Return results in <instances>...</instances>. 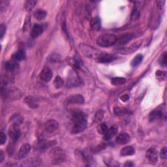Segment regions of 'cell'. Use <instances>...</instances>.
<instances>
[{
    "label": "cell",
    "mask_w": 167,
    "mask_h": 167,
    "mask_svg": "<svg viewBox=\"0 0 167 167\" xmlns=\"http://www.w3.org/2000/svg\"><path fill=\"white\" fill-rule=\"evenodd\" d=\"M162 116H163V112L161 109H155L151 112L149 117H150V121H154L161 118Z\"/></svg>",
    "instance_id": "44dd1931"
},
{
    "label": "cell",
    "mask_w": 167,
    "mask_h": 167,
    "mask_svg": "<svg viewBox=\"0 0 167 167\" xmlns=\"http://www.w3.org/2000/svg\"><path fill=\"white\" fill-rule=\"evenodd\" d=\"M10 121L12 123V124H15L20 125L24 122V118L20 114H13L10 119Z\"/></svg>",
    "instance_id": "cb8c5ba5"
},
{
    "label": "cell",
    "mask_w": 167,
    "mask_h": 167,
    "mask_svg": "<svg viewBox=\"0 0 167 167\" xmlns=\"http://www.w3.org/2000/svg\"><path fill=\"white\" fill-rule=\"evenodd\" d=\"M78 80V78L77 77V76L76 75L75 73H73V74L71 75L68 80H67V85H75V84H77Z\"/></svg>",
    "instance_id": "f546056e"
},
{
    "label": "cell",
    "mask_w": 167,
    "mask_h": 167,
    "mask_svg": "<svg viewBox=\"0 0 167 167\" xmlns=\"http://www.w3.org/2000/svg\"><path fill=\"white\" fill-rule=\"evenodd\" d=\"M40 78L44 82H48L52 78L53 73L52 71L48 67H44L40 73Z\"/></svg>",
    "instance_id": "ba28073f"
},
{
    "label": "cell",
    "mask_w": 167,
    "mask_h": 167,
    "mask_svg": "<svg viewBox=\"0 0 167 167\" xmlns=\"http://www.w3.org/2000/svg\"><path fill=\"white\" fill-rule=\"evenodd\" d=\"M54 85L56 88H60L63 85H64V80H62V78L60 77V76H56L55 80L54 81Z\"/></svg>",
    "instance_id": "836d02e7"
},
{
    "label": "cell",
    "mask_w": 167,
    "mask_h": 167,
    "mask_svg": "<svg viewBox=\"0 0 167 167\" xmlns=\"http://www.w3.org/2000/svg\"><path fill=\"white\" fill-rule=\"evenodd\" d=\"M130 137L129 135L126 133H122L120 134L118 137H116V141L118 144L120 145H124L129 142Z\"/></svg>",
    "instance_id": "2e32d148"
},
{
    "label": "cell",
    "mask_w": 167,
    "mask_h": 167,
    "mask_svg": "<svg viewBox=\"0 0 167 167\" xmlns=\"http://www.w3.org/2000/svg\"><path fill=\"white\" fill-rule=\"evenodd\" d=\"M165 1H157V6L158 8L159 9H162L165 6Z\"/></svg>",
    "instance_id": "ee69618b"
},
{
    "label": "cell",
    "mask_w": 167,
    "mask_h": 167,
    "mask_svg": "<svg viewBox=\"0 0 167 167\" xmlns=\"http://www.w3.org/2000/svg\"><path fill=\"white\" fill-rule=\"evenodd\" d=\"M160 64L161 65L165 66L166 65V52H165L163 54H162V56L160 58Z\"/></svg>",
    "instance_id": "ab89813d"
},
{
    "label": "cell",
    "mask_w": 167,
    "mask_h": 167,
    "mask_svg": "<svg viewBox=\"0 0 167 167\" xmlns=\"http://www.w3.org/2000/svg\"><path fill=\"white\" fill-rule=\"evenodd\" d=\"M8 5H9L8 1H3V0H2V1L0 2V7H1V11L2 12L6 10Z\"/></svg>",
    "instance_id": "f35d334b"
},
{
    "label": "cell",
    "mask_w": 167,
    "mask_h": 167,
    "mask_svg": "<svg viewBox=\"0 0 167 167\" xmlns=\"http://www.w3.org/2000/svg\"><path fill=\"white\" fill-rule=\"evenodd\" d=\"M101 20L98 17H95L91 21V27L93 30L97 31L101 28Z\"/></svg>",
    "instance_id": "4316f807"
},
{
    "label": "cell",
    "mask_w": 167,
    "mask_h": 167,
    "mask_svg": "<svg viewBox=\"0 0 167 167\" xmlns=\"http://www.w3.org/2000/svg\"><path fill=\"white\" fill-rule=\"evenodd\" d=\"M160 156L162 159H167V149L166 147H164L161 149L160 152Z\"/></svg>",
    "instance_id": "74e56055"
},
{
    "label": "cell",
    "mask_w": 167,
    "mask_h": 167,
    "mask_svg": "<svg viewBox=\"0 0 167 167\" xmlns=\"http://www.w3.org/2000/svg\"><path fill=\"white\" fill-rule=\"evenodd\" d=\"M118 126L116 125H113L112 126V127L108 129L107 132L104 134V140H105V141H108V140L111 139L112 137H114L115 135L118 133Z\"/></svg>",
    "instance_id": "4fadbf2b"
},
{
    "label": "cell",
    "mask_w": 167,
    "mask_h": 167,
    "mask_svg": "<svg viewBox=\"0 0 167 167\" xmlns=\"http://www.w3.org/2000/svg\"><path fill=\"white\" fill-rule=\"evenodd\" d=\"M9 134L12 142H16L21 136V131L19 128V125L12 124L9 129Z\"/></svg>",
    "instance_id": "8992f818"
},
{
    "label": "cell",
    "mask_w": 167,
    "mask_h": 167,
    "mask_svg": "<svg viewBox=\"0 0 167 167\" xmlns=\"http://www.w3.org/2000/svg\"><path fill=\"white\" fill-rule=\"evenodd\" d=\"M24 102L27 105L31 108H37L39 106L38 101L33 96H27L24 99Z\"/></svg>",
    "instance_id": "9a60e30c"
},
{
    "label": "cell",
    "mask_w": 167,
    "mask_h": 167,
    "mask_svg": "<svg viewBox=\"0 0 167 167\" xmlns=\"http://www.w3.org/2000/svg\"><path fill=\"white\" fill-rule=\"evenodd\" d=\"M30 150H31V146L29 144L26 143V144H22V146H21L20 150L19 151V153H18V158H19V159H24V158H25L29 154Z\"/></svg>",
    "instance_id": "7c38bea8"
},
{
    "label": "cell",
    "mask_w": 167,
    "mask_h": 167,
    "mask_svg": "<svg viewBox=\"0 0 167 167\" xmlns=\"http://www.w3.org/2000/svg\"><path fill=\"white\" fill-rule=\"evenodd\" d=\"M104 114H105V112H104L103 110H99L97 112L96 115H95V118H94V121L96 123H99L103 120Z\"/></svg>",
    "instance_id": "1f68e13d"
},
{
    "label": "cell",
    "mask_w": 167,
    "mask_h": 167,
    "mask_svg": "<svg viewBox=\"0 0 167 167\" xmlns=\"http://www.w3.org/2000/svg\"><path fill=\"white\" fill-rule=\"evenodd\" d=\"M68 104H83L84 103V98L81 95L77 94L72 96L67 99Z\"/></svg>",
    "instance_id": "5bb4252c"
},
{
    "label": "cell",
    "mask_w": 167,
    "mask_h": 167,
    "mask_svg": "<svg viewBox=\"0 0 167 167\" xmlns=\"http://www.w3.org/2000/svg\"><path fill=\"white\" fill-rule=\"evenodd\" d=\"M56 144V142L54 141H40L38 142V147L40 149V150H45V149H47L50 147L53 146Z\"/></svg>",
    "instance_id": "d6986e66"
},
{
    "label": "cell",
    "mask_w": 167,
    "mask_h": 167,
    "mask_svg": "<svg viewBox=\"0 0 167 167\" xmlns=\"http://www.w3.org/2000/svg\"><path fill=\"white\" fill-rule=\"evenodd\" d=\"M134 153V149L131 146H125L121 150V156H130V155H133Z\"/></svg>",
    "instance_id": "603a6c76"
},
{
    "label": "cell",
    "mask_w": 167,
    "mask_h": 167,
    "mask_svg": "<svg viewBox=\"0 0 167 167\" xmlns=\"http://www.w3.org/2000/svg\"><path fill=\"white\" fill-rule=\"evenodd\" d=\"M4 160V153L3 151L2 150H1V152H0V162H2Z\"/></svg>",
    "instance_id": "bcb514c9"
},
{
    "label": "cell",
    "mask_w": 167,
    "mask_h": 167,
    "mask_svg": "<svg viewBox=\"0 0 167 167\" xmlns=\"http://www.w3.org/2000/svg\"><path fill=\"white\" fill-rule=\"evenodd\" d=\"M59 127V124L55 120H49L44 124V129L48 133L55 132Z\"/></svg>",
    "instance_id": "9c48e42d"
},
{
    "label": "cell",
    "mask_w": 167,
    "mask_h": 167,
    "mask_svg": "<svg viewBox=\"0 0 167 167\" xmlns=\"http://www.w3.org/2000/svg\"><path fill=\"white\" fill-rule=\"evenodd\" d=\"M146 158L151 164L155 165L158 161V152L155 148H151L146 152Z\"/></svg>",
    "instance_id": "52a82bcc"
},
{
    "label": "cell",
    "mask_w": 167,
    "mask_h": 167,
    "mask_svg": "<svg viewBox=\"0 0 167 167\" xmlns=\"http://www.w3.org/2000/svg\"><path fill=\"white\" fill-rule=\"evenodd\" d=\"M71 116L73 122L72 133L77 134L82 132L87 127L86 116L82 111L76 110L73 112Z\"/></svg>",
    "instance_id": "6da1fadb"
},
{
    "label": "cell",
    "mask_w": 167,
    "mask_h": 167,
    "mask_svg": "<svg viewBox=\"0 0 167 167\" xmlns=\"http://www.w3.org/2000/svg\"><path fill=\"white\" fill-rule=\"evenodd\" d=\"M134 38V35L130 33H126L121 35L119 38L117 39V42H118L120 44H125L129 43Z\"/></svg>",
    "instance_id": "ac0fdd59"
},
{
    "label": "cell",
    "mask_w": 167,
    "mask_h": 167,
    "mask_svg": "<svg viewBox=\"0 0 167 167\" xmlns=\"http://www.w3.org/2000/svg\"><path fill=\"white\" fill-rule=\"evenodd\" d=\"M17 67L18 64L16 61H14L13 60L12 61H7L5 63V64H4V67H5V70L10 72L15 70L17 68Z\"/></svg>",
    "instance_id": "7402d4cb"
},
{
    "label": "cell",
    "mask_w": 167,
    "mask_h": 167,
    "mask_svg": "<svg viewBox=\"0 0 167 167\" xmlns=\"http://www.w3.org/2000/svg\"><path fill=\"white\" fill-rule=\"evenodd\" d=\"M126 79L124 77H115L111 79V83L115 86H120L125 84Z\"/></svg>",
    "instance_id": "484cf974"
},
{
    "label": "cell",
    "mask_w": 167,
    "mask_h": 167,
    "mask_svg": "<svg viewBox=\"0 0 167 167\" xmlns=\"http://www.w3.org/2000/svg\"><path fill=\"white\" fill-rule=\"evenodd\" d=\"M80 48L84 55L88 58H96L97 59V57L101 54L96 48H94L92 47L88 46L86 44H80Z\"/></svg>",
    "instance_id": "277c9868"
},
{
    "label": "cell",
    "mask_w": 167,
    "mask_h": 167,
    "mask_svg": "<svg viewBox=\"0 0 167 167\" xmlns=\"http://www.w3.org/2000/svg\"><path fill=\"white\" fill-rule=\"evenodd\" d=\"M117 39L118 37L113 34H103L97 38V44L99 47H109L117 43Z\"/></svg>",
    "instance_id": "7a4b0ae2"
},
{
    "label": "cell",
    "mask_w": 167,
    "mask_h": 167,
    "mask_svg": "<svg viewBox=\"0 0 167 167\" xmlns=\"http://www.w3.org/2000/svg\"><path fill=\"white\" fill-rule=\"evenodd\" d=\"M62 30L64 32L66 33H67V27H66V22L65 20H62Z\"/></svg>",
    "instance_id": "f6af8a7d"
},
{
    "label": "cell",
    "mask_w": 167,
    "mask_h": 167,
    "mask_svg": "<svg viewBox=\"0 0 167 167\" xmlns=\"http://www.w3.org/2000/svg\"><path fill=\"white\" fill-rule=\"evenodd\" d=\"M6 26L3 24H2L1 26H0V36H1V38L3 39L4 35H5L6 32Z\"/></svg>",
    "instance_id": "60d3db41"
},
{
    "label": "cell",
    "mask_w": 167,
    "mask_h": 167,
    "mask_svg": "<svg viewBox=\"0 0 167 167\" xmlns=\"http://www.w3.org/2000/svg\"><path fill=\"white\" fill-rule=\"evenodd\" d=\"M156 76L158 80L161 81L165 80L166 77V71H157L156 72Z\"/></svg>",
    "instance_id": "e575fe53"
},
{
    "label": "cell",
    "mask_w": 167,
    "mask_h": 167,
    "mask_svg": "<svg viewBox=\"0 0 167 167\" xmlns=\"http://www.w3.org/2000/svg\"><path fill=\"white\" fill-rule=\"evenodd\" d=\"M143 60V56L142 54H137V55L135 56L133 60L130 62V64L133 67H137L138 65L141 64V63Z\"/></svg>",
    "instance_id": "f1b7e54d"
},
{
    "label": "cell",
    "mask_w": 167,
    "mask_h": 167,
    "mask_svg": "<svg viewBox=\"0 0 167 167\" xmlns=\"http://www.w3.org/2000/svg\"><path fill=\"white\" fill-rule=\"evenodd\" d=\"M114 114L117 116H122V115H125L126 114H127L129 112L127 109H126V108H125L124 107L117 106V107L114 108Z\"/></svg>",
    "instance_id": "4dcf8cb0"
},
{
    "label": "cell",
    "mask_w": 167,
    "mask_h": 167,
    "mask_svg": "<svg viewBox=\"0 0 167 167\" xmlns=\"http://www.w3.org/2000/svg\"><path fill=\"white\" fill-rule=\"evenodd\" d=\"M120 99L123 102H127L129 99V96L128 94H124L120 97Z\"/></svg>",
    "instance_id": "7bdbcfd3"
},
{
    "label": "cell",
    "mask_w": 167,
    "mask_h": 167,
    "mask_svg": "<svg viewBox=\"0 0 167 167\" xmlns=\"http://www.w3.org/2000/svg\"><path fill=\"white\" fill-rule=\"evenodd\" d=\"M140 16V12L138 11V10L137 9V8H134L133 12H132V15H131V19L132 20L134 21L137 20Z\"/></svg>",
    "instance_id": "d590c367"
},
{
    "label": "cell",
    "mask_w": 167,
    "mask_h": 167,
    "mask_svg": "<svg viewBox=\"0 0 167 167\" xmlns=\"http://www.w3.org/2000/svg\"><path fill=\"white\" fill-rule=\"evenodd\" d=\"M108 129V126L105 124H101L97 127L98 133L101 134H105Z\"/></svg>",
    "instance_id": "d6a6232c"
},
{
    "label": "cell",
    "mask_w": 167,
    "mask_h": 167,
    "mask_svg": "<svg viewBox=\"0 0 167 167\" xmlns=\"http://www.w3.org/2000/svg\"><path fill=\"white\" fill-rule=\"evenodd\" d=\"M6 141H7L6 134L3 132H1V133H0V144H1V145H3V144L5 143Z\"/></svg>",
    "instance_id": "b9f144b4"
},
{
    "label": "cell",
    "mask_w": 167,
    "mask_h": 167,
    "mask_svg": "<svg viewBox=\"0 0 167 167\" xmlns=\"http://www.w3.org/2000/svg\"><path fill=\"white\" fill-rule=\"evenodd\" d=\"M37 3V1H35V0H29V1H26L24 3V7L26 9V10L28 11H31L35 7Z\"/></svg>",
    "instance_id": "83f0119b"
},
{
    "label": "cell",
    "mask_w": 167,
    "mask_h": 167,
    "mask_svg": "<svg viewBox=\"0 0 167 167\" xmlns=\"http://www.w3.org/2000/svg\"><path fill=\"white\" fill-rule=\"evenodd\" d=\"M142 44V41H138V43L133 44L131 46L127 48H122L120 50V53L121 54H130V53H133L134 51H136L139 48L140 45Z\"/></svg>",
    "instance_id": "e0dca14e"
},
{
    "label": "cell",
    "mask_w": 167,
    "mask_h": 167,
    "mask_svg": "<svg viewBox=\"0 0 167 167\" xmlns=\"http://www.w3.org/2000/svg\"><path fill=\"white\" fill-rule=\"evenodd\" d=\"M47 12L43 9H37L34 13V16L37 20H43L47 17Z\"/></svg>",
    "instance_id": "d4e9b609"
},
{
    "label": "cell",
    "mask_w": 167,
    "mask_h": 167,
    "mask_svg": "<svg viewBox=\"0 0 167 167\" xmlns=\"http://www.w3.org/2000/svg\"><path fill=\"white\" fill-rule=\"evenodd\" d=\"M125 166H133V164L132 163L131 161H127L126 163H125L124 165Z\"/></svg>",
    "instance_id": "7dc6e473"
},
{
    "label": "cell",
    "mask_w": 167,
    "mask_h": 167,
    "mask_svg": "<svg viewBox=\"0 0 167 167\" xmlns=\"http://www.w3.org/2000/svg\"><path fill=\"white\" fill-rule=\"evenodd\" d=\"M26 58V54L23 49H19L16 52L12 55V60L15 61H19L24 60Z\"/></svg>",
    "instance_id": "ffe728a7"
},
{
    "label": "cell",
    "mask_w": 167,
    "mask_h": 167,
    "mask_svg": "<svg viewBox=\"0 0 167 167\" xmlns=\"http://www.w3.org/2000/svg\"><path fill=\"white\" fill-rule=\"evenodd\" d=\"M2 97H4V99L9 101L18 100L20 97H22V94L19 89L12 88L9 89L2 88Z\"/></svg>",
    "instance_id": "3957f363"
},
{
    "label": "cell",
    "mask_w": 167,
    "mask_h": 167,
    "mask_svg": "<svg viewBox=\"0 0 167 167\" xmlns=\"http://www.w3.org/2000/svg\"><path fill=\"white\" fill-rule=\"evenodd\" d=\"M50 155L52 158V162L56 164L63 162L65 159L64 153L60 148H55L52 149L50 153Z\"/></svg>",
    "instance_id": "5b68a950"
},
{
    "label": "cell",
    "mask_w": 167,
    "mask_h": 167,
    "mask_svg": "<svg viewBox=\"0 0 167 167\" xmlns=\"http://www.w3.org/2000/svg\"><path fill=\"white\" fill-rule=\"evenodd\" d=\"M48 60L51 62H57L60 61V56H59V55H57V54H51L50 56H49Z\"/></svg>",
    "instance_id": "8d00e7d4"
},
{
    "label": "cell",
    "mask_w": 167,
    "mask_h": 167,
    "mask_svg": "<svg viewBox=\"0 0 167 167\" xmlns=\"http://www.w3.org/2000/svg\"><path fill=\"white\" fill-rule=\"evenodd\" d=\"M116 59V57L113 55H111V54L101 53L97 57V60L98 62L101 63V64H107V63H110Z\"/></svg>",
    "instance_id": "8fae6325"
},
{
    "label": "cell",
    "mask_w": 167,
    "mask_h": 167,
    "mask_svg": "<svg viewBox=\"0 0 167 167\" xmlns=\"http://www.w3.org/2000/svg\"><path fill=\"white\" fill-rule=\"evenodd\" d=\"M44 31V27L43 25L35 24L32 28L31 30L30 35L33 39H35L38 37L40 35H41Z\"/></svg>",
    "instance_id": "30bf717a"
}]
</instances>
